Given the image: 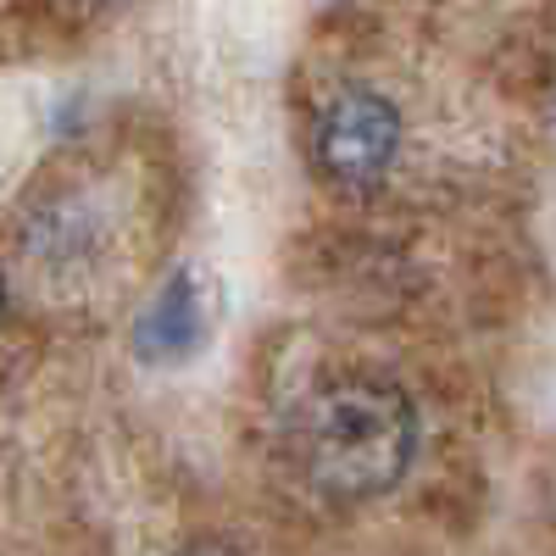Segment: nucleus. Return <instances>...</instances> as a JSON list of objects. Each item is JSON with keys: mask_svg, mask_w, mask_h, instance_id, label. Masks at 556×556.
Segmentation results:
<instances>
[{"mask_svg": "<svg viewBox=\"0 0 556 556\" xmlns=\"http://www.w3.org/2000/svg\"><path fill=\"white\" fill-rule=\"evenodd\" d=\"M417 412L384 379H334L301 406V473L329 501H367L406 479Z\"/></svg>", "mask_w": 556, "mask_h": 556, "instance_id": "1", "label": "nucleus"}, {"mask_svg": "<svg viewBox=\"0 0 556 556\" xmlns=\"http://www.w3.org/2000/svg\"><path fill=\"white\" fill-rule=\"evenodd\" d=\"M212 334L206 306H201V285L190 273H173L167 285L156 290V301L146 306L134 329V351L146 362H190Z\"/></svg>", "mask_w": 556, "mask_h": 556, "instance_id": "3", "label": "nucleus"}, {"mask_svg": "<svg viewBox=\"0 0 556 556\" xmlns=\"http://www.w3.org/2000/svg\"><path fill=\"white\" fill-rule=\"evenodd\" d=\"M0 317H7V278H0Z\"/></svg>", "mask_w": 556, "mask_h": 556, "instance_id": "5", "label": "nucleus"}, {"mask_svg": "<svg viewBox=\"0 0 556 556\" xmlns=\"http://www.w3.org/2000/svg\"><path fill=\"white\" fill-rule=\"evenodd\" d=\"M401 146V117L384 96L374 89H345L323 106L317 128H312V162L317 173L334 184V190H374V184L390 173Z\"/></svg>", "mask_w": 556, "mask_h": 556, "instance_id": "2", "label": "nucleus"}, {"mask_svg": "<svg viewBox=\"0 0 556 556\" xmlns=\"http://www.w3.org/2000/svg\"><path fill=\"white\" fill-rule=\"evenodd\" d=\"M178 556H245L235 540H223V534H201V540H190Z\"/></svg>", "mask_w": 556, "mask_h": 556, "instance_id": "4", "label": "nucleus"}]
</instances>
